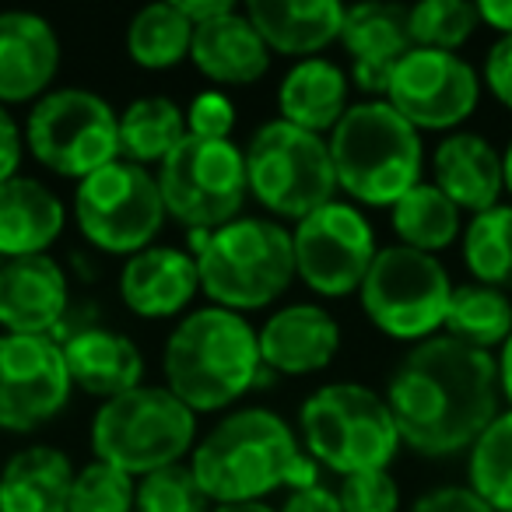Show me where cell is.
Masks as SVG:
<instances>
[{"instance_id": "cell-1", "label": "cell", "mask_w": 512, "mask_h": 512, "mask_svg": "<svg viewBox=\"0 0 512 512\" xmlns=\"http://www.w3.org/2000/svg\"><path fill=\"white\" fill-rule=\"evenodd\" d=\"M498 397V362L453 337L414 344L386 386L400 442L432 460L470 453L498 418Z\"/></svg>"}, {"instance_id": "cell-2", "label": "cell", "mask_w": 512, "mask_h": 512, "mask_svg": "<svg viewBox=\"0 0 512 512\" xmlns=\"http://www.w3.org/2000/svg\"><path fill=\"white\" fill-rule=\"evenodd\" d=\"M190 470L214 505L264 502L278 488H313L320 467L309 460L302 442L267 407H246L221 418L193 446Z\"/></svg>"}, {"instance_id": "cell-3", "label": "cell", "mask_w": 512, "mask_h": 512, "mask_svg": "<svg viewBox=\"0 0 512 512\" xmlns=\"http://www.w3.org/2000/svg\"><path fill=\"white\" fill-rule=\"evenodd\" d=\"M260 369L264 362L256 330L246 316L218 306L186 313L165 341V390L183 400L193 414L225 411L242 393H249Z\"/></svg>"}, {"instance_id": "cell-4", "label": "cell", "mask_w": 512, "mask_h": 512, "mask_svg": "<svg viewBox=\"0 0 512 512\" xmlns=\"http://www.w3.org/2000/svg\"><path fill=\"white\" fill-rule=\"evenodd\" d=\"M200 292L228 313L267 309L295 278L292 232L274 218H235L214 232H193Z\"/></svg>"}, {"instance_id": "cell-5", "label": "cell", "mask_w": 512, "mask_h": 512, "mask_svg": "<svg viewBox=\"0 0 512 512\" xmlns=\"http://www.w3.org/2000/svg\"><path fill=\"white\" fill-rule=\"evenodd\" d=\"M327 144L337 186L358 204L393 207L421 183V134L386 99L348 106Z\"/></svg>"}, {"instance_id": "cell-6", "label": "cell", "mask_w": 512, "mask_h": 512, "mask_svg": "<svg viewBox=\"0 0 512 512\" xmlns=\"http://www.w3.org/2000/svg\"><path fill=\"white\" fill-rule=\"evenodd\" d=\"M299 432L309 460L344 477L390 470L404 446L386 397L362 383H330L309 393Z\"/></svg>"}, {"instance_id": "cell-7", "label": "cell", "mask_w": 512, "mask_h": 512, "mask_svg": "<svg viewBox=\"0 0 512 512\" xmlns=\"http://www.w3.org/2000/svg\"><path fill=\"white\" fill-rule=\"evenodd\" d=\"M197 446V414L172 397L165 386H137L95 411V460L130 477H148L172 463H183Z\"/></svg>"}, {"instance_id": "cell-8", "label": "cell", "mask_w": 512, "mask_h": 512, "mask_svg": "<svg viewBox=\"0 0 512 512\" xmlns=\"http://www.w3.org/2000/svg\"><path fill=\"white\" fill-rule=\"evenodd\" d=\"M242 158L249 193L278 218L302 221L330 204L337 193L327 137L299 130L285 120H271L256 130Z\"/></svg>"}, {"instance_id": "cell-9", "label": "cell", "mask_w": 512, "mask_h": 512, "mask_svg": "<svg viewBox=\"0 0 512 512\" xmlns=\"http://www.w3.org/2000/svg\"><path fill=\"white\" fill-rule=\"evenodd\" d=\"M120 116L102 95L85 88H53L32 106L25 144L43 169L60 179H88L120 158Z\"/></svg>"}, {"instance_id": "cell-10", "label": "cell", "mask_w": 512, "mask_h": 512, "mask_svg": "<svg viewBox=\"0 0 512 512\" xmlns=\"http://www.w3.org/2000/svg\"><path fill=\"white\" fill-rule=\"evenodd\" d=\"M449 295H453V281L439 264V256L407 246L379 249L358 288V299L372 327L393 341L411 344L428 341L435 330H442Z\"/></svg>"}, {"instance_id": "cell-11", "label": "cell", "mask_w": 512, "mask_h": 512, "mask_svg": "<svg viewBox=\"0 0 512 512\" xmlns=\"http://www.w3.org/2000/svg\"><path fill=\"white\" fill-rule=\"evenodd\" d=\"M165 214L193 232H214L239 218L249 197L246 158L232 141L190 137L155 172Z\"/></svg>"}, {"instance_id": "cell-12", "label": "cell", "mask_w": 512, "mask_h": 512, "mask_svg": "<svg viewBox=\"0 0 512 512\" xmlns=\"http://www.w3.org/2000/svg\"><path fill=\"white\" fill-rule=\"evenodd\" d=\"M74 218L95 249L134 256L151 246L165 221L158 179L144 165L109 162L106 169L81 179L74 190Z\"/></svg>"}, {"instance_id": "cell-13", "label": "cell", "mask_w": 512, "mask_h": 512, "mask_svg": "<svg viewBox=\"0 0 512 512\" xmlns=\"http://www.w3.org/2000/svg\"><path fill=\"white\" fill-rule=\"evenodd\" d=\"M295 278L323 299H341L362 288L376 260V232L355 204L330 200L306 214L292 232Z\"/></svg>"}, {"instance_id": "cell-14", "label": "cell", "mask_w": 512, "mask_h": 512, "mask_svg": "<svg viewBox=\"0 0 512 512\" xmlns=\"http://www.w3.org/2000/svg\"><path fill=\"white\" fill-rule=\"evenodd\" d=\"M64 348L53 337L4 334L0 337V428L36 432L53 421L71 400Z\"/></svg>"}, {"instance_id": "cell-15", "label": "cell", "mask_w": 512, "mask_h": 512, "mask_svg": "<svg viewBox=\"0 0 512 512\" xmlns=\"http://www.w3.org/2000/svg\"><path fill=\"white\" fill-rule=\"evenodd\" d=\"M386 102L414 130H453L477 109L481 78L456 53L411 50L386 85Z\"/></svg>"}, {"instance_id": "cell-16", "label": "cell", "mask_w": 512, "mask_h": 512, "mask_svg": "<svg viewBox=\"0 0 512 512\" xmlns=\"http://www.w3.org/2000/svg\"><path fill=\"white\" fill-rule=\"evenodd\" d=\"M71 309L64 267L50 253L4 260L0 267V327L4 334L53 337Z\"/></svg>"}, {"instance_id": "cell-17", "label": "cell", "mask_w": 512, "mask_h": 512, "mask_svg": "<svg viewBox=\"0 0 512 512\" xmlns=\"http://www.w3.org/2000/svg\"><path fill=\"white\" fill-rule=\"evenodd\" d=\"M60 71V39L32 11H0V106L39 102L53 92Z\"/></svg>"}, {"instance_id": "cell-18", "label": "cell", "mask_w": 512, "mask_h": 512, "mask_svg": "<svg viewBox=\"0 0 512 512\" xmlns=\"http://www.w3.org/2000/svg\"><path fill=\"white\" fill-rule=\"evenodd\" d=\"M260 362L281 376H313L323 372L341 351V323L313 302H295L267 316L256 330Z\"/></svg>"}, {"instance_id": "cell-19", "label": "cell", "mask_w": 512, "mask_h": 512, "mask_svg": "<svg viewBox=\"0 0 512 512\" xmlns=\"http://www.w3.org/2000/svg\"><path fill=\"white\" fill-rule=\"evenodd\" d=\"M341 43L351 57V81L369 95H386L393 71L414 50L404 4H358L344 11Z\"/></svg>"}, {"instance_id": "cell-20", "label": "cell", "mask_w": 512, "mask_h": 512, "mask_svg": "<svg viewBox=\"0 0 512 512\" xmlns=\"http://www.w3.org/2000/svg\"><path fill=\"white\" fill-rule=\"evenodd\" d=\"M200 292L193 253L176 246H148L127 256L120 271V299L141 320H172Z\"/></svg>"}, {"instance_id": "cell-21", "label": "cell", "mask_w": 512, "mask_h": 512, "mask_svg": "<svg viewBox=\"0 0 512 512\" xmlns=\"http://www.w3.org/2000/svg\"><path fill=\"white\" fill-rule=\"evenodd\" d=\"M432 186H439L460 211L481 214L498 207L505 190L502 155L481 134H449L432 151Z\"/></svg>"}, {"instance_id": "cell-22", "label": "cell", "mask_w": 512, "mask_h": 512, "mask_svg": "<svg viewBox=\"0 0 512 512\" xmlns=\"http://www.w3.org/2000/svg\"><path fill=\"white\" fill-rule=\"evenodd\" d=\"M190 60L214 85H253L271 71V50L239 8L193 29Z\"/></svg>"}, {"instance_id": "cell-23", "label": "cell", "mask_w": 512, "mask_h": 512, "mask_svg": "<svg viewBox=\"0 0 512 512\" xmlns=\"http://www.w3.org/2000/svg\"><path fill=\"white\" fill-rule=\"evenodd\" d=\"M344 11L337 0H249L246 18L271 53L309 60L341 39Z\"/></svg>"}, {"instance_id": "cell-24", "label": "cell", "mask_w": 512, "mask_h": 512, "mask_svg": "<svg viewBox=\"0 0 512 512\" xmlns=\"http://www.w3.org/2000/svg\"><path fill=\"white\" fill-rule=\"evenodd\" d=\"M64 348L67 376L71 386L85 390L95 400H116L123 393L137 390L144 379V358L130 337L116 334L106 327H88L74 334Z\"/></svg>"}, {"instance_id": "cell-25", "label": "cell", "mask_w": 512, "mask_h": 512, "mask_svg": "<svg viewBox=\"0 0 512 512\" xmlns=\"http://www.w3.org/2000/svg\"><path fill=\"white\" fill-rule=\"evenodd\" d=\"M67 211L60 197L39 179L15 176L0 183V256H39L64 235Z\"/></svg>"}, {"instance_id": "cell-26", "label": "cell", "mask_w": 512, "mask_h": 512, "mask_svg": "<svg viewBox=\"0 0 512 512\" xmlns=\"http://www.w3.org/2000/svg\"><path fill=\"white\" fill-rule=\"evenodd\" d=\"M281 120L309 134H330L348 113V74L327 57L299 60L278 88Z\"/></svg>"}, {"instance_id": "cell-27", "label": "cell", "mask_w": 512, "mask_h": 512, "mask_svg": "<svg viewBox=\"0 0 512 512\" xmlns=\"http://www.w3.org/2000/svg\"><path fill=\"white\" fill-rule=\"evenodd\" d=\"M74 474L60 449H18L0 470V512H67Z\"/></svg>"}, {"instance_id": "cell-28", "label": "cell", "mask_w": 512, "mask_h": 512, "mask_svg": "<svg viewBox=\"0 0 512 512\" xmlns=\"http://www.w3.org/2000/svg\"><path fill=\"white\" fill-rule=\"evenodd\" d=\"M120 155L134 165H162L186 141V113L165 95L134 99L116 120Z\"/></svg>"}, {"instance_id": "cell-29", "label": "cell", "mask_w": 512, "mask_h": 512, "mask_svg": "<svg viewBox=\"0 0 512 512\" xmlns=\"http://www.w3.org/2000/svg\"><path fill=\"white\" fill-rule=\"evenodd\" d=\"M442 330L453 341L491 355V348H502L512 334V299L498 288L477 285V281L456 285L449 295Z\"/></svg>"}, {"instance_id": "cell-30", "label": "cell", "mask_w": 512, "mask_h": 512, "mask_svg": "<svg viewBox=\"0 0 512 512\" xmlns=\"http://www.w3.org/2000/svg\"><path fill=\"white\" fill-rule=\"evenodd\" d=\"M393 211V232H397L400 246L418 249V253L435 256L439 249L453 246L460 235V207L432 183H418L407 190Z\"/></svg>"}, {"instance_id": "cell-31", "label": "cell", "mask_w": 512, "mask_h": 512, "mask_svg": "<svg viewBox=\"0 0 512 512\" xmlns=\"http://www.w3.org/2000/svg\"><path fill=\"white\" fill-rule=\"evenodd\" d=\"M193 25L176 4H148L127 25V53L144 71H169L190 57Z\"/></svg>"}, {"instance_id": "cell-32", "label": "cell", "mask_w": 512, "mask_h": 512, "mask_svg": "<svg viewBox=\"0 0 512 512\" xmlns=\"http://www.w3.org/2000/svg\"><path fill=\"white\" fill-rule=\"evenodd\" d=\"M463 260L477 285L512 292V204H498L470 218L463 232Z\"/></svg>"}, {"instance_id": "cell-33", "label": "cell", "mask_w": 512, "mask_h": 512, "mask_svg": "<svg viewBox=\"0 0 512 512\" xmlns=\"http://www.w3.org/2000/svg\"><path fill=\"white\" fill-rule=\"evenodd\" d=\"M467 488L495 512H512V411L498 414L470 446Z\"/></svg>"}, {"instance_id": "cell-34", "label": "cell", "mask_w": 512, "mask_h": 512, "mask_svg": "<svg viewBox=\"0 0 512 512\" xmlns=\"http://www.w3.org/2000/svg\"><path fill=\"white\" fill-rule=\"evenodd\" d=\"M477 25H481L477 4H467V0H421L407 8L414 50L456 53L477 32Z\"/></svg>"}, {"instance_id": "cell-35", "label": "cell", "mask_w": 512, "mask_h": 512, "mask_svg": "<svg viewBox=\"0 0 512 512\" xmlns=\"http://www.w3.org/2000/svg\"><path fill=\"white\" fill-rule=\"evenodd\" d=\"M211 505L190 463H172L141 477L134 495V512H211Z\"/></svg>"}, {"instance_id": "cell-36", "label": "cell", "mask_w": 512, "mask_h": 512, "mask_svg": "<svg viewBox=\"0 0 512 512\" xmlns=\"http://www.w3.org/2000/svg\"><path fill=\"white\" fill-rule=\"evenodd\" d=\"M134 495V477L102 460H92L74 474L67 512H134Z\"/></svg>"}, {"instance_id": "cell-37", "label": "cell", "mask_w": 512, "mask_h": 512, "mask_svg": "<svg viewBox=\"0 0 512 512\" xmlns=\"http://www.w3.org/2000/svg\"><path fill=\"white\" fill-rule=\"evenodd\" d=\"M341 509L344 512H400V488L390 470H365L341 481Z\"/></svg>"}, {"instance_id": "cell-38", "label": "cell", "mask_w": 512, "mask_h": 512, "mask_svg": "<svg viewBox=\"0 0 512 512\" xmlns=\"http://www.w3.org/2000/svg\"><path fill=\"white\" fill-rule=\"evenodd\" d=\"M235 127V106L221 92H200L186 109V134L200 141H228Z\"/></svg>"}, {"instance_id": "cell-39", "label": "cell", "mask_w": 512, "mask_h": 512, "mask_svg": "<svg viewBox=\"0 0 512 512\" xmlns=\"http://www.w3.org/2000/svg\"><path fill=\"white\" fill-rule=\"evenodd\" d=\"M484 85L505 109H512V36H498L484 60Z\"/></svg>"}, {"instance_id": "cell-40", "label": "cell", "mask_w": 512, "mask_h": 512, "mask_svg": "<svg viewBox=\"0 0 512 512\" xmlns=\"http://www.w3.org/2000/svg\"><path fill=\"white\" fill-rule=\"evenodd\" d=\"M411 512H495L484 498H477L470 488L449 484V488H435L428 495H421L411 505Z\"/></svg>"}, {"instance_id": "cell-41", "label": "cell", "mask_w": 512, "mask_h": 512, "mask_svg": "<svg viewBox=\"0 0 512 512\" xmlns=\"http://www.w3.org/2000/svg\"><path fill=\"white\" fill-rule=\"evenodd\" d=\"M25 137L18 130L15 116L8 113V106H0V183L18 176V165H22Z\"/></svg>"}, {"instance_id": "cell-42", "label": "cell", "mask_w": 512, "mask_h": 512, "mask_svg": "<svg viewBox=\"0 0 512 512\" xmlns=\"http://www.w3.org/2000/svg\"><path fill=\"white\" fill-rule=\"evenodd\" d=\"M281 512H344V509H341V498H337V491L323 488V484H313V488L292 491Z\"/></svg>"}, {"instance_id": "cell-43", "label": "cell", "mask_w": 512, "mask_h": 512, "mask_svg": "<svg viewBox=\"0 0 512 512\" xmlns=\"http://www.w3.org/2000/svg\"><path fill=\"white\" fill-rule=\"evenodd\" d=\"M176 8L183 11L186 22L197 29V25L204 22H214V18L228 15V11H235L232 0H176Z\"/></svg>"}, {"instance_id": "cell-44", "label": "cell", "mask_w": 512, "mask_h": 512, "mask_svg": "<svg viewBox=\"0 0 512 512\" xmlns=\"http://www.w3.org/2000/svg\"><path fill=\"white\" fill-rule=\"evenodd\" d=\"M477 15L488 29H495L498 36H512V0H481Z\"/></svg>"}, {"instance_id": "cell-45", "label": "cell", "mask_w": 512, "mask_h": 512, "mask_svg": "<svg viewBox=\"0 0 512 512\" xmlns=\"http://www.w3.org/2000/svg\"><path fill=\"white\" fill-rule=\"evenodd\" d=\"M498 386L509 397V411H512V334L509 341L502 344V355H498Z\"/></svg>"}, {"instance_id": "cell-46", "label": "cell", "mask_w": 512, "mask_h": 512, "mask_svg": "<svg viewBox=\"0 0 512 512\" xmlns=\"http://www.w3.org/2000/svg\"><path fill=\"white\" fill-rule=\"evenodd\" d=\"M211 512H278L267 502H228V505H214Z\"/></svg>"}, {"instance_id": "cell-47", "label": "cell", "mask_w": 512, "mask_h": 512, "mask_svg": "<svg viewBox=\"0 0 512 512\" xmlns=\"http://www.w3.org/2000/svg\"><path fill=\"white\" fill-rule=\"evenodd\" d=\"M502 176H505V190L512 193V141H509V148L502 151Z\"/></svg>"}, {"instance_id": "cell-48", "label": "cell", "mask_w": 512, "mask_h": 512, "mask_svg": "<svg viewBox=\"0 0 512 512\" xmlns=\"http://www.w3.org/2000/svg\"><path fill=\"white\" fill-rule=\"evenodd\" d=\"M0 267H4V256H0Z\"/></svg>"}]
</instances>
